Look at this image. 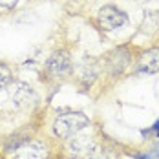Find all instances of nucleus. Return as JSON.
<instances>
[{
    "label": "nucleus",
    "instance_id": "obj_1",
    "mask_svg": "<svg viewBox=\"0 0 159 159\" xmlns=\"http://www.w3.org/2000/svg\"><path fill=\"white\" fill-rule=\"evenodd\" d=\"M88 117L80 111H68L61 113L55 121H53V134L59 139H70L75 134H79L84 126H88Z\"/></svg>",
    "mask_w": 159,
    "mask_h": 159
},
{
    "label": "nucleus",
    "instance_id": "obj_2",
    "mask_svg": "<svg viewBox=\"0 0 159 159\" xmlns=\"http://www.w3.org/2000/svg\"><path fill=\"white\" fill-rule=\"evenodd\" d=\"M44 71H46V77L51 80H62L66 77H70L73 73L71 53L68 49L53 51L44 64Z\"/></svg>",
    "mask_w": 159,
    "mask_h": 159
},
{
    "label": "nucleus",
    "instance_id": "obj_3",
    "mask_svg": "<svg viewBox=\"0 0 159 159\" xmlns=\"http://www.w3.org/2000/svg\"><path fill=\"white\" fill-rule=\"evenodd\" d=\"M128 22V16L123 9H119L117 6H102L97 11V26L102 31H113L123 28Z\"/></svg>",
    "mask_w": 159,
    "mask_h": 159
},
{
    "label": "nucleus",
    "instance_id": "obj_4",
    "mask_svg": "<svg viewBox=\"0 0 159 159\" xmlns=\"http://www.w3.org/2000/svg\"><path fill=\"white\" fill-rule=\"evenodd\" d=\"M130 64H132V53L126 46H119V48L108 51L102 61V66L106 68L110 75H123Z\"/></svg>",
    "mask_w": 159,
    "mask_h": 159
},
{
    "label": "nucleus",
    "instance_id": "obj_5",
    "mask_svg": "<svg viewBox=\"0 0 159 159\" xmlns=\"http://www.w3.org/2000/svg\"><path fill=\"white\" fill-rule=\"evenodd\" d=\"M66 150L77 159H93L95 154V143L92 137L75 134L73 137H70V143L66 146Z\"/></svg>",
    "mask_w": 159,
    "mask_h": 159
},
{
    "label": "nucleus",
    "instance_id": "obj_6",
    "mask_svg": "<svg viewBox=\"0 0 159 159\" xmlns=\"http://www.w3.org/2000/svg\"><path fill=\"white\" fill-rule=\"evenodd\" d=\"M13 159H49V148L42 141H26L15 148Z\"/></svg>",
    "mask_w": 159,
    "mask_h": 159
},
{
    "label": "nucleus",
    "instance_id": "obj_7",
    "mask_svg": "<svg viewBox=\"0 0 159 159\" xmlns=\"http://www.w3.org/2000/svg\"><path fill=\"white\" fill-rule=\"evenodd\" d=\"M159 71V48L146 49L137 59V73L143 75H154Z\"/></svg>",
    "mask_w": 159,
    "mask_h": 159
},
{
    "label": "nucleus",
    "instance_id": "obj_8",
    "mask_svg": "<svg viewBox=\"0 0 159 159\" xmlns=\"http://www.w3.org/2000/svg\"><path fill=\"white\" fill-rule=\"evenodd\" d=\"M99 73H101V64L97 62V61H84L82 66L79 68V73L77 75H79L80 82L84 86H90L99 77Z\"/></svg>",
    "mask_w": 159,
    "mask_h": 159
},
{
    "label": "nucleus",
    "instance_id": "obj_9",
    "mask_svg": "<svg viewBox=\"0 0 159 159\" xmlns=\"http://www.w3.org/2000/svg\"><path fill=\"white\" fill-rule=\"evenodd\" d=\"M33 99V92L26 86V84H18V88H15V95H13V104H16L18 108L30 106Z\"/></svg>",
    "mask_w": 159,
    "mask_h": 159
},
{
    "label": "nucleus",
    "instance_id": "obj_10",
    "mask_svg": "<svg viewBox=\"0 0 159 159\" xmlns=\"http://www.w3.org/2000/svg\"><path fill=\"white\" fill-rule=\"evenodd\" d=\"M11 82V71L6 64H0V90L6 88L7 84Z\"/></svg>",
    "mask_w": 159,
    "mask_h": 159
},
{
    "label": "nucleus",
    "instance_id": "obj_11",
    "mask_svg": "<svg viewBox=\"0 0 159 159\" xmlns=\"http://www.w3.org/2000/svg\"><path fill=\"white\" fill-rule=\"evenodd\" d=\"M16 4H18V0H0V7H4V9H13Z\"/></svg>",
    "mask_w": 159,
    "mask_h": 159
},
{
    "label": "nucleus",
    "instance_id": "obj_12",
    "mask_svg": "<svg viewBox=\"0 0 159 159\" xmlns=\"http://www.w3.org/2000/svg\"><path fill=\"white\" fill-rule=\"evenodd\" d=\"M154 130H156V134H157V135H159V121H157V123H156V125H154Z\"/></svg>",
    "mask_w": 159,
    "mask_h": 159
}]
</instances>
